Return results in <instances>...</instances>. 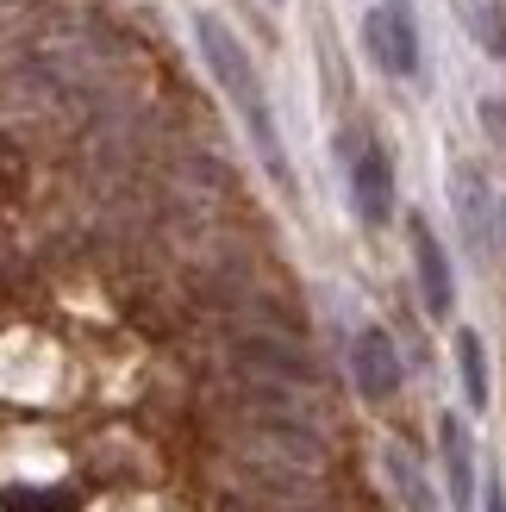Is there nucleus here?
I'll use <instances>...</instances> for the list:
<instances>
[{
    "instance_id": "1",
    "label": "nucleus",
    "mask_w": 506,
    "mask_h": 512,
    "mask_svg": "<svg viewBox=\"0 0 506 512\" xmlns=\"http://www.w3.org/2000/svg\"><path fill=\"white\" fill-rule=\"evenodd\" d=\"M194 38H200V57H207V69H213L219 94L232 100V113L244 119V132H250V144H257V157L269 163V175H275V182L288 188V182H294V169H288V150H282V138H275L269 88H263L257 63H250L244 38H238L225 19H213V13H200V19H194Z\"/></svg>"
},
{
    "instance_id": "2",
    "label": "nucleus",
    "mask_w": 506,
    "mask_h": 512,
    "mask_svg": "<svg viewBox=\"0 0 506 512\" xmlns=\"http://www.w3.org/2000/svg\"><path fill=\"white\" fill-rule=\"evenodd\" d=\"M344 169H350V207H357V219L388 225L394 219V163L382 157V144L344 138Z\"/></svg>"
},
{
    "instance_id": "3",
    "label": "nucleus",
    "mask_w": 506,
    "mask_h": 512,
    "mask_svg": "<svg viewBox=\"0 0 506 512\" xmlns=\"http://www.w3.org/2000/svg\"><path fill=\"white\" fill-rule=\"evenodd\" d=\"M363 44L369 57L382 63L388 75H419V25H413V7H375L363 19Z\"/></svg>"
},
{
    "instance_id": "4",
    "label": "nucleus",
    "mask_w": 506,
    "mask_h": 512,
    "mask_svg": "<svg viewBox=\"0 0 506 512\" xmlns=\"http://www.w3.org/2000/svg\"><path fill=\"white\" fill-rule=\"evenodd\" d=\"M350 375H357V394L363 400H394L400 381H407V369H400V350L388 331H357V344H350Z\"/></svg>"
},
{
    "instance_id": "5",
    "label": "nucleus",
    "mask_w": 506,
    "mask_h": 512,
    "mask_svg": "<svg viewBox=\"0 0 506 512\" xmlns=\"http://www.w3.org/2000/svg\"><path fill=\"white\" fill-rule=\"evenodd\" d=\"M413 269H419L425 313L450 319V306H457V275H450V256H444V244L432 238V225H425V219H413Z\"/></svg>"
},
{
    "instance_id": "6",
    "label": "nucleus",
    "mask_w": 506,
    "mask_h": 512,
    "mask_svg": "<svg viewBox=\"0 0 506 512\" xmlns=\"http://www.w3.org/2000/svg\"><path fill=\"white\" fill-rule=\"evenodd\" d=\"M438 456H444V481H450V506L469 512L475 506V444H469V425L457 413L438 419Z\"/></svg>"
},
{
    "instance_id": "7",
    "label": "nucleus",
    "mask_w": 506,
    "mask_h": 512,
    "mask_svg": "<svg viewBox=\"0 0 506 512\" xmlns=\"http://www.w3.org/2000/svg\"><path fill=\"white\" fill-rule=\"evenodd\" d=\"M450 200H457V219H463L469 244L482 250V238H494V194L482 182V169H469V163L450 169Z\"/></svg>"
},
{
    "instance_id": "8",
    "label": "nucleus",
    "mask_w": 506,
    "mask_h": 512,
    "mask_svg": "<svg viewBox=\"0 0 506 512\" xmlns=\"http://www.w3.org/2000/svg\"><path fill=\"white\" fill-rule=\"evenodd\" d=\"M382 469H388V481H394V494H400V506H407V512H444L438 494H432V475L413 463V450L388 444L382 450Z\"/></svg>"
},
{
    "instance_id": "9",
    "label": "nucleus",
    "mask_w": 506,
    "mask_h": 512,
    "mask_svg": "<svg viewBox=\"0 0 506 512\" xmlns=\"http://www.w3.org/2000/svg\"><path fill=\"white\" fill-rule=\"evenodd\" d=\"M457 369H463V400L488 406V356H482V338H475V331L457 338Z\"/></svg>"
},
{
    "instance_id": "10",
    "label": "nucleus",
    "mask_w": 506,
    "mask_h": 512,
    "mask_svg": "<svg viewBox=\"0 0 506 512\" xmlns=\"http://www.w3.org/2000/svg\"><path fill=\"white\" fill-rule=\"evenodd\" d=\"M463 19H469V38L488 50V57H506V19L494 0H463Z\"/></svg>"
},
{
    "instance_id": "11",
    "label": "nucleus",
    "mask_w": 506,
    "mask_h": 512,
    "mask_svg": "<svg viewBox=\"0 0 506 512\" xmlns=\"http://www.w3.org/2000/svg\"><path fill=\"white\" fill-rule=\"evenodd\" d=\"M482 512H506V494H500V481H488V488H482Z\"/></svg>"
},
{
    "instance_id": "12",
    "label": "nucleus",
    "mask_w": 506,
    "mask_h": 512,
    "mask_svg": "<svg viewBox=\"0 0 506 512\" xmlns=\"http://www.w3.org/2000/svg\"><path fill=\"white\" fill-rule=\"evenodd\" d=\"M494 232H500V244H506V207H500V219H494Z\"/></svg>"
}]
</instances>
